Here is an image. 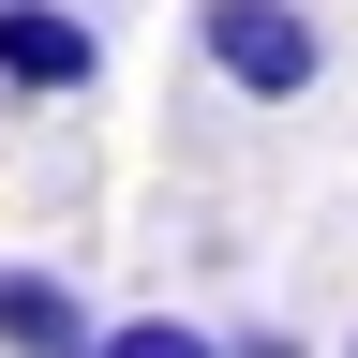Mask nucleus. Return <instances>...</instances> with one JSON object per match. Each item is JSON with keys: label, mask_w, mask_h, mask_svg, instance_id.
Masks as SVG:
<instances>
[{"label": "nucleus", "mask_w": 358, "mask_h": 358, "mask_svg": "<svg viewBox=\"0 0 358 358\" xmlns=\"http://www.w3.org/2000/svg\"><path fill=\"white\" fill-rule=\"evenodd\" d=\"M194 60L224 90H254V105H299V90L329 75V30H313L299 0H194Z\"/></svg>", "instance_id": "f257e3e1"}, {"label": "nucleus", "mask_w": 358, "mask_h": 358, "mask_svg": "<svg viewBox=\"0 0 358 358\" xmlns=\"http://www.w3.org/2000/svg\"><path fill=\"white\" fill-rule=\"evenodd\" d=\"M105 75V30L75 0H0V90H90Z\"/></svg>", "instance_id": "f03ea898"}, {"label": "nucleus", "mask_w": 358, "mask_h": 358, "mask_svg": "<svg viewBox=\"0 0 358 358\" xmlns=\"http://www.w3.org/2000/svg\"><path fill=\"white\" fill-rule=\"evenodd\" d=\"M105 313H90L60 268H0V358H90Z\"/></svg>", "instance_id": "7ed1b4c3"}, {"label": "nucleus", "mask_w": 358, "mask_h": 358, "mask_svg": "<svg viewBox=\"0 0 358 358\" xmlns=\"http://www.w3.org/2000/svg\"><path fill=\"white\" fill-rule=\"evenodd\" d=\"M90 358H224V329H194V313H120Z\"/></svg>", "instance_id": "20e7f679"}, {"label": "nucleus", "mask_w": 358, "mask_h": 358, "mask_svg": "<svg viewBox=\"0 0 358 358\" xmlns=\"http://www.w3.org/2000/svg\"><path fill=\"white\" fill-rule=\"evenodd\" d=\"M224 358H313L299 329H239V343H224Z\"/></svg>", "instance_id": "39448f33"}, {"label": "nucleus", "mask_w": 358, "mask_h": 358, "mask_svg": "<svg viewBox=\"0 0 358 358\" xmlns=\"http://www.w3.org/2000/svg\"><path fill=\"white\" fill-rule=\"evenodd\" d=\"M343 358H358V343H343Z\"/></svg>", "instance_id": "423d86ee"}]
</instances>
